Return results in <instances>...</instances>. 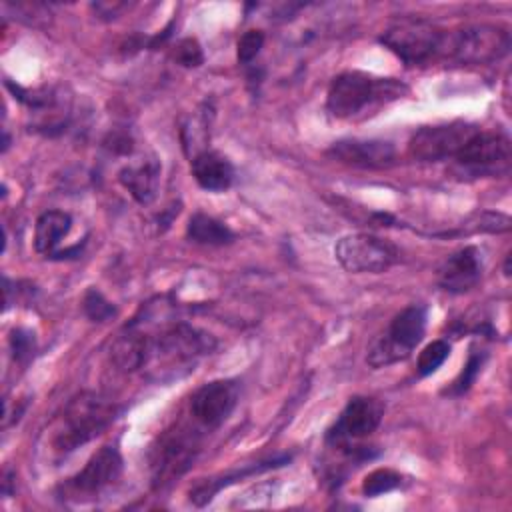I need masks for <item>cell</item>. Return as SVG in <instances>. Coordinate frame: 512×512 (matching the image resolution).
Masks as SVG:
<instances>
[{"label":"cell","mask_w":512,"mask_h":512,"mask_svg":"<svg viewBox=\"0 0 512 512\" xmlns=\"http://www.w3.org/2000/svg\"><path fill=\"white\" fill-rule=\"evenodd\" d=\"M126 8H128L126 2H112V4L110 2H96V4H92V10H96V14L102 20H112Z\"/></svg>","instance_id":"83f0119b"},{"label":"cell","mask_w":512,"mask_h":512,"mask_svg":"<svg viewBox=\"0 0 512 512\" xmlns=\"http://www.w3.org/2000/svg\"><path fill=\"white\" fill-rule=\"evenodd\" d=\"M202 434L198 428L174 424L158 436V442L150 450L152 486L156 490L166 488L180 478L196 460L200 452Z\"/></svg>","instance_id":"5b68a950"},{"label":"cell","mask_w":512,"mask_h":512,"mask_svg":"<svg viewBox=\"0 0 512 512\" xmlns=\"http://www.w3.org/2000/svg\"><path fill=\"white\" fill-rule=\"evenodd\" d=\"M442 40L444 30L422 18H400L380 34V42L406 66L426 64L440 56Z\"/></svg>","instance_id":"52a82bcc"},{"label":"cell","mask_w":512,"mask_h":512,"mask_svg":"<svg viewBox=\"0 0 512 512\" xmlns=\"http://www.w3.org/2000/svg\"><path fill=\"white\" fill-rule=\"evenodd\" d=\"M186 236L192 242L204 246H224L234 240V232L224 222L202 212L192 214L186 226Z\"/></svg>","instance_id":"ffe728a7"},{"label":"cell","mask_w":512,"mask_h":512,"mask_svg":"<svg viewBox=\"0 0 512 512\" xmlns=\"http://www.w3.org/2000/svg\"><path fill=\"white\" fill-rule=\"evenodd\" d=\"M240 388L234 380H212L200 386L190 400V416L204 430L222 426L238 404Z\"/></svg>","instance_id":"4fadbf2b"},{"label":"cell","mask_w":512,"mask_h":512,"mask_svg":"<svg viewBox=\"0 0 512 512\" xmlns=\"http://www.w3.org/2000/svg\"><path fill=\"white\" fill-rule=\"evenodd\" d=\"M118 182L130 192V196L138 204H150L158 192L160 164L154 158L128 164L118 172Z\"/></svg>","instance_id":"e0dca14e"},{"label":"cell","mask_w":512,"mask_h":512,"mask_svg":"<svg viewBox=\"0 0 512 512\" xmlns=\"http://www.w3.org/2000/svg\"><path fill=\"white\" fill-rule=\"evenodd\" d=\"M72 228V218L62 210H46L38 216L34 228V248L46 258H56L58 246Z\"/></svg>","instance_id":"ac0fdd59"},{"label":"cell","mask_w":512,"mask_h":512,"mask_svg":"<svg viewBox=\"0 0 512 512\" xmlns=\"http://www.w3.org/2000/svg\"><path fill=\"white\" fill-rule=\"evenodd\" d=\"M290 460V456H280V458H272V460H266V462H260V464H254V466H248V468H242V470H236V472H230V474H222L218 478H206L204 482L196 484L192 490H190V500L196 504V506H204L206 502H210L214 498L216 492H220L222 486H228L244 476H250V474H256V472H262V470H268V468H274V466H282Z\"/></svg>","instance_id":"d6986e66"},{"label":"cell","mask_w":512,"mask_h":512,"mask_svg":"<svg viewBox=\"0 0 512 512\" xmlns=\"http://www.w3.org/2000/svg\"><path fill=\"white\" fill-rule=\"evenodd\" d=\"M402 484V476L390 468H378L372 470L364 480H362V492L364 496H380L386 492L396 490Z\"/></svg>","instance_id":"7402d4cb"},{"label":"cell","mask_w":512,"mask_h":512,"mask_svg":"<svg viewBox=\"0 0 512 512\" xmlns=\"http://www.w3.org/2000/svg\"><path fill=\"white\" fill-rule=\"evenodd\" d=\"M334 256L352 274H380L396 262L398 250L374 234H348L336 242Z\"/></svg>","instance_id":"30bf717a"},{"label":"cell","mask_w":512,"mask_h":512,"mask_svg":"<svg viewBox=\"0 0 512 512\" xmlns=\"http://www.w3.org/2000/svg\"><path fill=\"white\" fill-rule=\"evenodd\" d=\"M150 336V354L146 368L156 362V370L162 378L164 372L170 376H178V370H190L198 362L200 356L210 354L216 348V340L212 334L188 324V322H172L164 326L158 334Z\"/></svg>","instance_id":"3957f363"},{"label":"cell","mask_w":512,"mask_h":512,"mask_svg":"<svg viewBox=\"0 0 512 512\" xmlns=\"http://www.w3.org/2000/svg\"><path fill=\"white\" fill-rule=\"evenodd\" d=\"M478 130H480L478 126L462 120L422 126L410 138L408 152L412 158L422 162H438V160L454 158Z\"/></svg>","instance_id":"8fae6325"},{"label":"cell","mask_w":512,"mask_h":512,"mask_svg":"<svg viewBox=\"0 0 512 512\" xmlns=\"http://www.w3.org/2000/svg\"><path fill=\"white\" fill-rule=\"evenodd\" d=\"M482 276V258L476 246H464L450 254L438 270V282L446 292L464 294L472 290Z\"/></svg>","instance_id":"9a60e30c"},{"label":"cell","mask_w":512,"mask_h":512,"mask_svg":"<svg viewBox=\"0 0 512 512\" xmlns=\"http://www.w3.org/2000/svg\"><path fill=\"white\" fill-rule=\"evenodd\" d=\"M484 360H486V352L470 348V354H468L466 364L462 366L460 374L456 376V380H454L452 386H450V394L460 396V394L468 392L470 386L474 384V380L478 378V374H480V370H482V366H484Z\"/></svg>","instance_id":"603a6c76"},{"label":"cell","mask_w":512,"mask_h":512,"mask_svg":"<svg viewBox=\"0 0 512 512\" xmlns=\"http://www.w3.org/2000/svg\"><path fill=\"white\" fill-rule=\"evenodd\" d=\"M510 50V34L496 24H470L444 32L440 56L458 64H492Z\"/></svg>","instance_id":"277c9868"},{"label":"cell","mask_w":512,"mask_h":512,"mask_svg":"<svg viewBox=\"0 0 512 512\" xmlns=\"http://www.w3.org/2000/svg\"><path fill=\"white\" fill-rule=\"evenodd\" d=\"M192 176L200 188L208 192H224L232 186L234 168L226 156L214 150H202L194 154L192 162Z\"/></svg>","instance_id":"2e32d148"},{"label":"cell","mask_w":512,"mask_h":512,"mask_svg":"<svg viewBox=\"0 0 512 512\" xmlns=\"http://www.w3.org/2000/svg\"><path fill=\"white\" fill-rule=\"evenodd\" d=\"M264 46V32L262 30H248L240 36L238 44H236V56H238V62L242 64H248L252 62L260 48Z\"/></svg>","instance_id":"484cf974"},{"label":"cell","mask_w":512,"mask_h":512,"mask_svg":"<svg viewBox=\"0 0 512 512\" xmlns=\"http://www.w3.org/2000/svg\"><path fill=\"white\" fill-rule=\"evenodd\" d=\"M174 60L186 68H196L204 62V54L202 48L198 44L196 38H184L178 42L176 50H174Z\"/></svg>","instance_id":"4316f807"},{"label":"cell","mask_w":512,"mask_h":512,"mask_svg":"<svg viewBox=\"0 0 512 512\" xmlns=\"http://www.w3.org/2000/svg\"><path fill=\"white\" fill-rule=\"evenodd\" d=\"M408 92V86L398 78L374 76L360 70L338 74L326 94V108L334 118H356L366 110H376L382 104L394 102Z\"/></svg>","instance_id":"6da1fadb"},{"label":"cell","mask_w":512,"mask_h":512,"mask_svg":"<svg viewBox=\"0 0 512 512\" xmlns=\"http://www.w3.org/2000/svg\"><path fill=\"white\" fill-rule=\"evenodd\" d=\"M104 144H106L112 152H116V154H126V152L132 150V138H130L128 134H122V132L110 134Z\"/></svg>","instance_id":"f1b7e54d"},{"label":"cell","mask_w":512,"mask_h":512,"mask_svg":"<svg viewBox=\"0 0 512 512\" xmlns=\"http://www.w3.org/2000/svg\"><path fill=\"white\" fill-rule=\"evenodd\" d=\"M10 348H12V356L16 362L26 364L34 350H36V342H34V334L30 330L24 328H14L10 334Z\"/></svg>","instance_id":"d4e9b609"},{"label":"cell","mask_w":512,"mask_h":512,"mask_svg":"<svg viewBox=\"0 0 512 512\" xmlns=\"http://www.w3.org/2000/svg\"><path fill=\"white\" fill-rule=\"evenodd\" d=\"M122 474V456L116 444L102 446L92 458L84 464L80 472L68 478L62 486V498L66 500H92L118 482Z\"/></svg>","instance_id":"9c48e42d"},{"label":"cell","mask_w":512,"mask_h":512,"mask_svg":"<svg viewBox=\"0 0 512 512\" xmlns=\"http://www.w3.org/2000/svg\"><path fill=\"white\" fill-rule=\"evenodd\" d=\"M450 356V344L446 340H434L422 348L416 360V372L418 376H430L434 374Z\"/></svg>","instance_id":"44dd1931"},{"label":"cell","mask_w":512,"mask_h":512,"mask_svg":"<svg viewBox=\"0 0 512 512\" xmlns=\"http://www.w3.org/2000/svg\"><path fill=\"white\" fill-rule=\"evenodd\" d=\"M330 158L354 166V168H370L382 170L390 168L396 160V150L388 140H362V138H346L334 142L328 152Z\"/></svg>","instance_id":"5bb4252c"},{"label":"cell","mask_w":512,"mask_h":512,"mask_svg":"<svg viewBox=\"0 0 512 512\" xmlns=\"http://www.w3.org/2000/svg\"><path fill=\"white\" fill-rule=\"evenodd\" d=\"M118 406L98 394L80 392L64 408L60 424L52 436V448L58 454H70L92 438L100 436L116 418Z\"/></svg>","instance_id":"7a4b0ae2"},{"label":"cell","mask_w":512,"mask_h":512,"mask_svg":"<svg viewBox=\"0 0 512 512\" xmlns=\"http://www.w3.org/2000/svg\"><path fill=\"white\" fill-rule=\"evenodd\" d=\"M82 310L92 322H108L118 314L116 306L110 300H106L104 294L96 288L86 290L82 298Z\"/></svg>","instance_id":"cb8c5ba5"},{"label":"cell","mask_w":512,"mask_h":512,"mask_svg":"<svg viewBox=\"0 0 512 512\" xmlns=\"http://www.w3.org/2000/svg\"><path fill=\"white\" fill-rule=\"evenodd\" d=\"M426 332V308L422 304H410L400 310L386 332L372 342L366 354V362L372 368H382L406 360L410 352L422 342Z\"/></svg>","instance_id":"8992f818"},{"label":"cell","mask_w":512,"mask_h":512,"mask_svg":"<svg viewBox=\"0 0 512 512\" xmlns=\"http://www.w3.org/2000/svg\"><path fill=\"white\" fill-rule=\"evenodd\" d=\"M384 408L378 400L368 396H354L348 400L338 420L328 428L326 442L338 450L348 448L352 442L370 436L382 420Z\"/></svg>","instance_id":"7c38bea8"},{"label":"cell","mask_w":512,"mask_h":512,"mask_svg":"<svg viewBox=\"0 0 512 512\" xmlns=\"http://www.w3.org/2000/svg\"><path fill=\"white\" fill-rule=\"evenodd\" d=\"M510 140L500 132H482L478 130L464 148L454 156L456 168L464 176L484 178L500 176L510 170Z\"/></svg>","instance_id":"ba28073f"}]
</instances>
